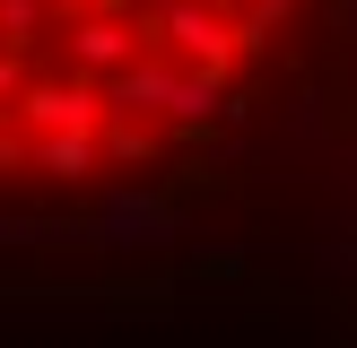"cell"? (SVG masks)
<instances>
[{
	"mask_svg": "<svg viewBox=\"0 0 357 348\" xmlns=\"http://www.w3.org/2000/svg\"><path fill=\"white\" fill-rule=\"evenodd\" d=\"M305 0H0V191L131 183L261 87Z\"/></svg>",
	"mask_w": 357,
	"mask_h": 348,
	"instance_id": "obj_1",
	"label": "cell"
}]
</instances>
